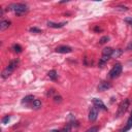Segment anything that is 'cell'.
Instances as JSON below:
<instances>
[{
  "label": "cell",
  "mask_w": 132,
  "mask_h": 132,
  "mask_svg": "<svg viewBox=\"0 0 132 132\" xmlns=\"http://www.w3.org/2000/svg\"><path fill=\"white\" fill-rule=\"evenodd\" d=\"M108 40H109V37H108V36H103V37L100 38V40H99V43H100V44H103V43L107 42Z\"/></svg>",
  "instance_id": "ffe728a7"
},
{
  "label": "cell",
  "mask_w": 132,
  "mask_h": 132,
  "mask_svg": "<svg viewBox=\"0 0 132 132\" xmlns=\"http://www.w3.org/2000/svg\"><path fill=\"white\" fill-rule=\"evenodd\" d=\"M71 128H72L71 124H67V125H66L60 132H70V131H71Z\"/></svg>",
  "instance_id": "d6986e66"
},
{
  "label": "cell",
  "mask_w": 132,
  "mask_h": 132,
  "mask_svg": "<svg viewBox=\"0 0 132 132\" xmlns=\"http://www.w3.org/2000/svg\"><path fill=\"white\" fill-rule=\"evenodd\" d=\"M55 51L57 53H60V54H68V53L72 52V48L68 45H60V46L56 47Z\"/></svg>",
  "instance_id": "5b68a950"
},
{
  "label": "cell",
  "mask_w": 132,
  "mask_h": 132,
  "mask_svg": "<svg viewBox=\"0 0 132 132\" xmlns=\"http://www.w3.org/2000/svg\"><path fill=\"white\" fill-rule=\"evenodd\" d=\"M9 9H11L16 15H24L28 11V6L23 3H15L9 6Z\"/></svg>",
  "instance_id": "6da1fadb"
},
{
  "label": "cell",
  "mask_w": 132,
  "mask_h": 132,
  "mask_svg": "<svg viewBox=\"0 0 132 132\" xmlns=\"http://www.w3.org/2000/svg\"><path fill=\"white\" fill-rule=\"evenodd\" d=\"M122 69H123V66H122L120 63H117L116 65H113L112 69L109 71V77H110V78H116V77H118V76L121 74Z\"/></svg>",
  "instance_id": "3957f363"
},
{
  "label": "cell",
  "mask_w": 132,
  "mask_h": 132,
  "mask_svg": "<svg viewBox=\"0 0 132 132\" xmlns=\"http://www.w3.org/2000/svg\"><path fill=\"white\" fill-rule=\"evenodd\" d=\"M127 50H128V51H129V50H132V41L128 44V46H127Z\"/></svg>",
  "instance_id": "83f0119b"
},
{
  "label": "cell",
  "mask_w": 132,
  "mask_h": 132,
  "mask_svg": "<svg viewBox=\"0 0 132 132\" xmlns=\"http://www.w3.org/2000/svg\"><path fill=\"white\" fill-rule=\"evenodd\" d=\"M132 128V117H130L129 118V120L127 121V125H126V127L125 128H123L120 132H127L128 130H130Z\"/></svg>",
  "instance_id": "7c38bea8"
},
{
  "label": "cell",
  "mask_w": 132,
  "mask_h": 132,
  "mask_svg": "<svg viewBox=\"0 0 132 132\" xmlns=\"http://www.w3.org/2000/svg\"><path fill=\"white\" fill-rule=\"evenodd\" d=\"M128 107H129V100H128V99H125V100L122 101V103L119 105V108H118V111H117L116 117L120 118L121 116H123L126 112V110L128 109Z\"/></svg>",
  "instance_id": "277c9868"
},
{
  "label": "cell",
  "mask_w": 132,
  "mask_h": 132,
  "mask_svg": "<svg viewBox=\"0 0 132 132\" xmlns=\"http://www.w3.org/2000/svg\"><path fill=\"white\" fill-rule=\"evenodd\" d=\"M30 32H32V33H41V30L40 29H38V28H35V27H33V28H30V30H29Z\"/></svg>",
  "instance_id": "7402d4cb"
},
{
  "label": "cell",
  "mask_w": 132,
  "mask_h": 132,
  "mask_svg": "<svg viewBox=\"0 0 132 132\" xmlns=\"http://www.w3.org/2000/svg\"><path fill=\"white\" fill-rule=\"evenodd\" d=\"M10 26V22L9 21H1V23H0V30L1 31H4L6 30L8 27Z\"/></svg>",
  "instance_id": "8fae6325"
},
{
  "label": "cell",
  "mask_w": 132,
  "mask_h": 132,
  "mask_svg": "<svg viewBox=\"0 0 132 132\" xmlns=\"http://www.w3.org/2000/svg\"><path fill=\"white\" fill-rule=\"evenodd\" d=\"M54 92H55V91H54L53 89H51V90H50V91H48V93H47V95H48V96H51V95H53V94H54Z\"/></svg>",
  "instance_id": "4316f807"
},
{
  "label": "cell",
  "mask_w": 132,
  "mask_h": 132,
  "mask_svg": "<svg viewBox=\"0 0 132 132\" xmlns=\"http://www.w3.org/2000/svg\"><path fill=\"white\" fill-rule=\"evenodd\" d=\"M108 59H109V57H107V56H102L101 59H100V61H99V66H102L103 64H105V63L108 61Z\"/></svg>",
  "instance_id": "e0dca14e"
},
{
  "label": "cell",
  "mask_w": 132,
  "mask_h": 132,
  "mask_svg": "<svg viewBox=\"0 0 132 132\" xmlns=\"http://www.w3.org/2000/svg\"><path fill=\"white\" fill-rule=\"evenodd\" d=\"M125 22L132 26V18H126V19H125Z\"/></svg>",
  "instance_id": "484cf974"
},
{
  "label": "cell",
  "mask_w": 132,
  "mask_h": 132,
  "mask_svg": "<svg viewBox=\"0 0 132 132\" xmlns=\"http://www.w3.org/2000/svg\"><path fill=\"white\" fill-rule=\"evenodd\" d=\"M116 8V10H120V11H126V10H128V7H126V6H117V7H114Z\"/></svg>",
  "instance_id": "44dd1931"
},
{
  "label": "cell",
  "mask_w": 132,
  "mask_h": 132,
  "mask_svg": "<svg viewBox=\"0 0 132 132\" xmlns=\"http://www.w3.org/2000/svg\"><path fill=\"white\" fill-rule=\"evenodd\" d=\"M110 87H111V85L108 81H101L100 84H99V86H98V91L99 92H103V91L108 90Z\"/></svg>",
  "instance_id": "ba28073f"
},
{
  "label": "cell",
  "mask_w": 132,
  "mask_h": 132,
  "mask_svg": "<svg viewBox=\"0 0 132 132\" xmlns=\"http://www.w3.org/2000/svg\"><path fill=\"white\" fill-rule=\"evenodd\" d=\"M50 132H60L59 130H52V131H50Z\"/></svg>",
  "instance_id": "f546056e"
},
{
  "label": "cell",
  "mask_w": 132,
  "mask_h": 132,
  "mask_svg": "<svg viewBox=\"0 0 132 132\" xmlns=\"http://www.w3.org/2000/svg\"><path fill=\"white\" fill-rule=\"evenodd\" d=\"M98 130H99V128L95 126V127H91V128H90V129H88L86 132H97Z\"/></svg>",
  "instance_id": "cb8c5ba5"
},
{
  "label": "cell",
  "mask_w": 132,
  "mask_h": 132,
  "mask_svg": "<svg viewBox=\"0 0 132 132\" xmlns=\"http://www.w3.org/2000/svg\"><path fill=\"white\" fill-rule=\"evenodd\" d=\"M47 76L51 78L52 80H55V79H57V77H58V74H57V71L56 70H51L48 73H47Z\"/></svg>",
  "instance_id": "9a60e30c"
},
{
  "label": "cell",
  "mask_w": 132,
  "mask_h": 132,
  "mask_svg": "<svg viewBox=\"0 0 132 132\" xmlns=\"http://www.w3.org/2000/svg\"><path fill=\"white\" fill-rule=\"evenodd\" d=\"M93 103H94V106H96L97 108H100V109H103V110H107V107L105 106V104L98 98H94L93 99Z\"/></svg>",
  "instance_id": "52a82bcc"
},
{
  "label": "cell",
  "mask_w": 132,
  "mask_h": 132,
  "mask_svg": "<svg viewBox=\"0 0 132 132\" xmlns=\"http://www.w3.org/2000/svg\"><path fill=\"white\" fill-rule=\"evenodd\" d=\"M122 53H123L122 50H114V51L112 52V54H111V57L118 58V57H120V56L122 55Z\"/></svg>",
  "instance_id": "2e32d148"
},
{
  "label": "cell",
  "mask_w": 132,
  "mask_h": 132,
  "mask_svg": "<svg viewBox=\"0 0 132 132\" xmlns=\"http://www.w3.org/2000/svg\"><path fill=\"white\" fill-rule=\"evenodd\" d=\"M18 63H19V61L18 60H14V61H11L9 64H8V66L7 67L2 71V78H7L12 72H13V70L16 68V66H18Z\"/></svg>",
  "instance_id": "7a4b0ae2"
},
{
  "label": "cell",
  "mask_w": 132,
  "mask_h": 132,
  "mask_svg": "<svg viewBox=\"0 0 132 132\" xmlns=\"http://www.w3.org/2000/svg\"><path fill=\"white\" fill-rule=\"evenodd\" d=\"M32 107L34 109H38L41 107V101L39 100V99H35L34 101L32 102Z\"/></svg>",
  "instance_id": "5bb4252c"
},
{
  "label": "cell",
  "mask_w": 132,
  "mask_h": 132,
  "mask_svg": "<svg viewBox=\"0 0 132 132\" xmlns=\"http://www.w3.org/2000/svg\"><path fill=\"white\" fill-rule=\"evenodd\" d=\"M97 116H98L97 107H96V106H93V107L90 109V112H89V121H91V122L96 121Z\"/></svg>",
  "instance_id": "8992f818"
},
{
  "label": "cell",
  "mask_w": 132,
  "mask_h": 132,
  "mask_svg": "<svg viewBox=\"0 0 132 132\" xmlns=\"http://www.w3.org/2000/svg\"><path fill=\"white\" fill-rule=\"evenodd\" d=\"M131 117H132V112H131Z\"/></svg>",
  "instance_id": "4dcf8cb0"
},
{
  "label": "cell",
  "mask_w": 132,
  "mask_h": 132,
  "mask_svg": "<svg viewBox=\"0 0 132 132\" xmlns=\"http://www.w3.org/2000/svg\"><path fill=\"white\" fill-rule=\"evenodd\" d=\"M54 101H55V103H60V102L62 101V97H61L60 95L55 96V97H54Z\"/></svg>",
  "instance_id": "603a6c76"
},
{
  "label": "cell",
  "mask_w": 132,
  "mask_h": 132,
  "mask_svg": "<svg viewBox=\"0 0 132 132\" xmlns=\"http://www.w3.org/2000/svg\"><path fill=\"white\" fill-rule=\"evenodd\" d=\"M96 32H99V31H101V28H99V27H95V29H94Z\"/></svg>",
  "instance_id": "f1b7e54d"
},
{
  "label": "cell",
  "mask_w": 132,
  "mask_h": 132,
  "mask_svg": "<svg viewBox=\"0 0 132 132\" xmlns=\"http://www.w3.org/2000/svg\"><path fill=\"white\" fill-rule=\"evenodd\" d=\"M113 52V50L111 47H104L103 51H102V56H107V57H110L111 54Z\"/></svg>",
  "instance_id": "4fadbf2b"
},
{
  "label": "cell",
  "mask_w": 132,
  "mask_h": 132,
  "mask_svg": "<svg viewBox=\"0 0 132 132\" xmlns=\"http://www.w3.org/2000/svg\"><path fill=\"white\" fill-rule=\"evenodd\" d=\"M67 22H62V23H53V22H47V26L51 28H62L64 27Z\"/></svg>",
  "instance_id": "9c48e42d"
},
{
  "label": "cell",
  "mask_w": 132,
  "mask_h": 132,
  "mask_svg": "<svg viewBox=\"0 0 132 132\" xmlns=\"http://www.w3.org/2000/svg\"><path fill=\"white\" fill-rule=\"evenodd\" d=\"M9 120H10V116H6L5 118L2 119V123H3V124H6V123L9 122Z\"/></svg>",
  "instance_id": "d4e9b609"
},
{
  "label": "cell",
  "mask_w": 132,
  "mask_h": 132,
  "mask_svg": "<svg viewBox=\"0 0 132 132\" xmlns=\"http://www.w3.org/2000/svg\"><path fill=\"white\" fill-rule=\"evenodd\" d=\"M34 100H35L34 96H33V95H28V96H26V97L23 98L22 103H23V104H28V103H30V102H33Z\"/></svg>",
  "instance_id": "30bf717a"
},
{
  "label": "cell",
  "mask_w": 132,
  "mask_h": 132,
  "mask_svg": "<svg viewBox=\"0 0 132 132\" xmlns=\"http://www.w3.org/2000/svg\"><path fill=\"white\" fill-rule=\"evenodd\" d=\"M12 48H13V51L15 52V53H21L22 52V46L20 45V44H14L13 46H12Z\"/></svg>",
  "instance_id": "ac0fdd59"
}]
</instances>
